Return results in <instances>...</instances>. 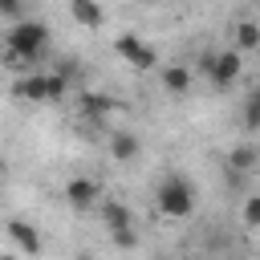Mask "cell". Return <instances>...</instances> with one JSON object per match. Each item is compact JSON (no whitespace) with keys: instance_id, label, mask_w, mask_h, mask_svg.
Returning a JSON list of instances; mask_svg holds the SVG:
<instances>
[{"instance_id":"6da1fadb","label":"cell","mask_w":260,"mask_h":260,"mask_svg":"<svg viewBox=\"0 0 260 260\" xmlns=\"http://www.w3.org/2000/svg\"><path fill=\"white\" fill-rule=\"evenodd\" d=\"M0 49H4V61H8L12 69H32V65L41 61V53L49 49V24L20 16V20L4 32Z\"/></svg>"},{"instance_id":"7a4b0ae2","label":"cell","mask_w":260,"mask_h":260,"mask_svg":"<svg viewBox=\"0 0 260 260\" xmlns=\"http://www.w3.org/2000/svg\"><path fill=\"white\" fill-rule=\"evenodd\" d=\"M154 207L167 215V219H187L195 211V187L183 179V175H167L158 187H154Z\"/></svg>"},{"instance_id":"3957f363","label":"cell","mask_w":260,"mask_h":260,"mask_svg":"<svg viewBox=\"0 0 260 260\" xmlns=\"http://www.w3.org/2000/svg\"><path fill=\"white\" fill-rule=\"evenodd\" d=\"M215 89H228V85H236V77L244 73V57H240V49H223V53H203L199 57V65H195Z\"/></svg>"},{"instance_id":"277c9868","label":"cell","mask_w":260,"mask_h":260,"mask_svg":"<svg viewBox=\"0 0 260 260\" xmlns=\"http://www.w3.org/2000/svg\"><path fill=\"white\" fill-rule=\"evenodd\" d=\"M114 53H118L130 69H138V73H146V69H154V65H158L154 45H146L138 32H122V37H114Z\"/></svg>"},{"instance_id":"5b68a950","label":"cell","mask_w":260,"mask_h":260,"mask_svg":"<svg viewBox=\"0 0 260 260\" xmlns=\"http://www.w3.org/2000/svg\"><path fill=\"white\" fill-rule=\"evenodd\" d=\"M102 183L98 179H89V175H77V179H69L65 183V203L69 207H77V211H89V207H98L102 203Z\"/></svg>"},{"instance_id":"8992f818","label":"cell","mask_w":260,"mask_h":260,"mask_svg":"<svg viewBox=\"0 0 260 260\" xmlns=\"http://www.w3.org/2000/svg\"><path fill=\"white\" fill-rule=\"evenodd\" d=\"M77 106H81V118L85 122H106V114H114L118 110V102L110 98V93H93V89H85V93H77Z\"/></svg>"},{"instance_id":"52a82bcc","label":"cell","mask_w":260,"mask_h":260,"mask_svg":"<svg viewBox=\"0 0 260 260\" xmlns=\"http://www.w3.org/2000/svg\"><path fill=\"white\" fill-rule=\"evenodd\" d=\"M4 232H8V240H12L24 256H37V252H41V232H37L28 219H8Z\"/></svg>"},{"instance_id":"ba28073f","label":"cell","mask_w":260,"mask_h":260,"mask_svg":"<svg viewBox=\"0 0 260 260\" xmlns=\"http://www.w3.org/2000/svg\"><path fill=\"white\" fill-rule=\"evenodd\" d=\"M256 167H260V146L240 142V146L228 150V175H232V179H240V175H248V171H256Z\"/></svg>"},{"instance_id":"9c48e42d","label":"cell","mask_w":260,"mask_h":260,"mask_svg":"<svg viewBox=\"0 0 260 260\" xmlns=\"http://www.w3.org/2000/svg\"><path fill=\"white\" fill-rule=\"evenodd\" d=\"M12 93L24 98V102H49V77H45V69H32L28 77H20L12 85Z\"/></svg>"},{"instance_id":"30bf717a","label":"cell","mask_w":260,"mask_h":260,"mask_svg":"<svg viewBox=\"0 0 260 260\" xmlns=\"http://www.w3.org/2000/svg\"><path fill=\"white\" fill-rule=\"evenodd\" d=\"M98 211H102V223H106L110 232H122V228H134V215H130V207H126L122 199H106V195H102V203H98Z\"/></svg>"},{"instance_id":"8fae6325","label":"cell","mask_w":260,"mask_h":260,"mask_svg":"<svg viewBox=\"0 0 260 260\" xmlns=\"http://www.w3.org/2000/svg\"><path fill=\"white\" fill-rule=\"evenodd\" d=\"M191 81H195V73H191V65H179V61H171V65H162V89H167V93H175V98H183V93L191 89Z\"/></svg>"},{"instance_id":"7c38bea8","label":"cell","mask_w":260,"mask_h":260,"mask_svg":"<svg viewBox=\"0 0 260 260\" xmlns=\"http://www.w3.org/2000/svg\"><path fill=\"white\" fill-rule=\"evenodd\" d=\"M69 12H73V20L81 28H102L106 24V8L98 0H69Z\"/></svg>"},{"instance_id":"4fadbf2b","label":"cell","mask_w":260,"mask_h":260,"mask_svg":"<svg viewBox=\"0 0 260 260\" xmlns=\"http://www.w3.org/2000/svg\"><path fill=\"white\" fill-rule=\"evenodd\" d=\"M138 150H142V142H138L134 130H114V138H110L114 162H130V158H138Z\"/></svg>"},{"instance_id":"5bb4252c","label":"cell","mask_w":260,"mask_h":260,"mask_svg":"<svg viewBox=\"0 0 260 260\" xmlns=\"http://www.w3.org/2000/svg\"><path fill=\"white\" fill-rule=\"evenodd\" d=\"M236 45L240 49H260V24L256 20H240L236 24Z\"/></svg>"},{"instance_id":"9a60e30c","label":"cell","mask_w":260,"mask_h":260,"mask_svg":"<svg viewBox=\"0 0 260 260\" xmlns=\"http://www.w3.org/2000/svg\"><path fill=\"white\" fill-rule=\"evenodd\" d=\"M240 223H244V228H260V191L244 199V211H240Z\"/></svg>"},{"instance_id":"2e32d148","label":"cell","mask_w":260,"mask_h":260,"mask_svg":"<svg viewBox=\"0 0 260 260\" xmlns=\"http://www.w3.org/2000/svg\"><path fill=\"white\" fill-rule=\"evenodd\" d=\"M45 77H49V102H61V98L69 93V77H65V73H57V69H53V73H45Z\"/></svg>"},{"instance_id":"e0dca14e","label":"cell","mask_w":260,"mask_h":260,"mask_svg":"<svg viewBox=\"0 0 260 260\" xmlns=\"http://www.w3.org/2000/svg\"><path fill=\"white\" fill-rule=\"evenodd\" d=\"M244 126H248V130H260V98H256V93L244 102Z\"/></svg>"},{"instance_id":"ac0fdd59","label":"cell","mask_w":260,"mask_h":260,"mask_svg":"<svg viewBox=\"0 0 260 260\" xmlns=\"http://www.w3.org/2000/svg\"><path fill=\"white\" fill-rule=\"evenodd\" d=\"M20 12H24V0H0V16H12V20H20Z\"/></svg>"},{"instance_id":"d6986e66","label":"cell","mask_w":260,"mask_h":260,"mask_svg":"<svg viewBox=\"0 0 260 260\" xmlns=\"http://www.w3.org/2000/svg\"><path fill=\"white\" fill-rule=\"evenodd\" d=\"M110 236H114V244H118V248H134V240H138V236H134V228H122V232H110Z\"/></svg>"},{"instance_id":"ffe728a7","label":"cell","mask_w":260,"mask_h":260,"mask_svg":"<svg viewBox=\"0 0 260 260\" xmlns=\"http://www.w3.org/2000/svg\"><path fill=\"white\" fill-rule=\"evenodd\" d=\"M73 260H98V256H89V252H77V256H73Z\"/></svg>"},{"instance_id":"44dd1931","label":"cell","mask_w":260,"mask_h":260,"mask_svg":"<svg viewBox=\"0 0 260 260\" xmlns=\"http://www.w3.org/2000/svg\"><path fill=\"white\" fill-rule=\"evenodd\" d=\"M252 93H256V98H260V85H256V89H252Z\"/></svg>"},{"instance_id":"7402d4cb","label":"cell","mask_w":260,"mask_h":260,"mask_svg":"<svg viewBox=\"0 0 260 260\" xmlns=\"http://www.w3.org/2000/svg\"><path fill=\"white\" fill-rule=\"evenodd\" d=\"M0 175H4V162H0Z\"/></svg>"},{"instance_id":"603a6c76","label":"cell","mask_w":260,"mask_h":260,"mask_svg":"<svg viewBox=\"0 0 260 260\" xmlns=\"http://www.w3.org/2000/svg\"><path fill=\"white\" fill-rule=\"evenodd\" d=\"M142 4H150V0H142Z\"/></svg>"}]
</instances>
